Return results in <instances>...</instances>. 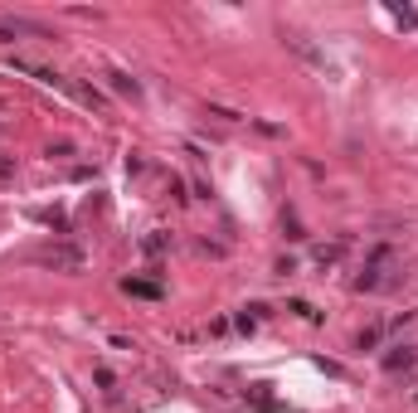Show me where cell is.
<instances>
[{
    "instance_id": "3",
    "label": "cell",
    "mask_w": 418,
    "mask_h": 413,
    "mask_svg": "<svg viewBox=\"0 0 418 413\" xmlns=\"http://www.w3.org/2000/svg\"><path fill=\"white\" fill-rule=\"evenodd\" d=\"M390 15H394V20H399V25L418 29V10H414V5H390Z\"/></svg>"
},
{
    "instance_id": "2",
    "label": "cell",
    "mask_w": 418,
    "mask_h": 413,
    "mask_svg": "<svg viewBox=\"0 0 418 413\" xmlns=\"http://www.w3.org/2000/svg\"><path fill=\"white\" fill-rule=\"evenodd\" d=\"M122 287H127L132 297H146V302H156V297H161V287H156V282H141V277H127Z\"/></svg>"
},
{
    "instance_id": "5",
    "label": "cell",
    "mask_w": 418,
    "mask_h": 413,
    "mask_svg": "<svg viewBox=\"0 0 418 413\" xmlns=\"http://www.w3.org/2000/svg\"><path fill=\"white\" fill-rule=\"evenodd\" d=\"M112 83H117V93H132V98H137V93H141L137 83H132V78H122V73H112Z\"/></svg>"
},
{
    "instance_id": "1",
    "label": "cell",
    "mask_w": 418,
    "mask_h": 413,
    "mask_svg": "<svg viewBox=\"0 0 418 413\" xmlns=\"http://www.w3.org/2000/svg\"><path fill=\"white\" fill-rule=\"evenodd\" d=\"M39 258H44V263H54V268H78V263H83V253H78V248H44Z\"/></svg>"
},
{
    "instance_id": "4",
    "label": "cell",
    "mask_w": 418,
    "mask_h": 413,
    "mask_svg": "<svg viewBox=\"0 0 418 413\" xmlns=\"http://www.w3.org/2000/svg\"><path fill=\"white\" fill-rule=\"evenodd\" d=\"M385 365H390V370H404V365H414V350H409V345H399V350H394Z\"/></svg>"
}]
</instances>
